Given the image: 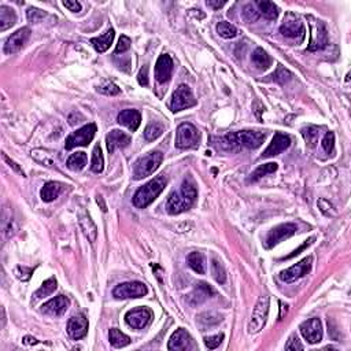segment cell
I'll list each match as a JSON object with an SVG mask.
<instances>
[{
  "label": "cell",
  "instance_id": "cell-27",
  "mask_svg": "<svg viewBox=\"0 0 351 351\" xmlns=\"http://www.w3.org/2000/svg\"><path fill=\"white\" fill-rule=\"evenodd\" d=\"M251 60H253V63L255 64V68L259 69V70H266V69H269L270 66H272V63H273L272 56H270L264 48H257V50L253 52Z\"/></svg>",
  "mask_w": 351,
  "mask_h": 351
},
{
  "label": "cell",
  "instance_id": "cell-22",
  "mask_svg": "<svg viewBox=\"0 0 351 351\" xmlns=\"http://www.w3.org/2000/svg\"><path fill=\"white\" fill-rule=\"evenodd\" d=\"M130 136L126 135L125 132H121V130H112L108 133L107 137H106V142H107V150L110 154H113L117 148H124V147H128L129 143H130Z\"/></svg>",
  "mask_w": 351,
  "mask_h": 351
},
{
  "label": "cell",
  "instance_id": "cell-50",
  "mask_svg": "<svg viewBox=\"0 0 351 351\" xmlns=\"http://www.w3.org/2000/svg\"><path fill=\"white\" fill-rule=\"evenodd\" d=\"M130 44H132V41H130V39H129L128 36H121L120 40H118V44H117L116 47V54H122V52H126L130 48Z\"/></svg>",
  "mask_w": 351,
  "mask_h": 351
},
{
  "label": "cell",
  "instance_id": "cell-11",
  "mask_svg": "<svg viewBox=\"0 0 351 351\" xmlns=\"http://www.w3.org/2000/svg\"><path fill=\"white\" fill-rule=\"evenodd\" d=\"M280 33L286 37H290V39L298 40L300 43L304 39L306 29H304L303 22L300 21L299 18H296L294 14H288L287 18L284 19V22L280 26Z\"/></svg>",
  "mask_w": 351,
  "mask_h": 351
},
{
  "label": "cell",
  "instance_id": "cell-49",
  "mask_svg": "<svg viewBox=\"0 0 351 351\" xmlns=\"http://www.w3.org/2000/svg\"><path fill=\"white\" fill-rule=\"evenodd\" d=\"M223 340H224V334L214 335V336L205 338V344L207 348H210V350H214V348H217V347L223 343Z\"/></svg>",
  "mask_w": 351,
  "mask_h": 351
},
{
  "label": "cell",
  "instance_id": "cell-12",
  "mask_svg": "<svg viewBox=\"0 0 351 351\" xmlns=\"http://www.w3.org/2000/svg\"><path fill=\"white\" fill-rule=\"evenodd\" d=\"M296 231H298V227L292 223L281 224V225L274 227L273 229L268 233V236H266L265 247L266 249H272V247H274V246L280 243V242H283V240L291 237L292 235H295Z\"/></svg>",
  "mask_w": 351,
  "mask_h": 351
},
{
  "label": "cell",
  "instance_id": "cell-38",
  "mask_svg": "<svg viewBox=\"0 0 351 351\" xmlns=\"http://www.w3.org/2000/svg\"><path fill=\"white\" fill-rule=\"evenodd\" d=\"M104 167V159H103L102 148L99 144H96L92 152V162H91V169L94 173H102Z\"/></svg>",
  "mask_w": 351,
  "mask_h": 351
},
{
  "label": "cell",
  "instance_id": "cell-2",
  "mask_svg": "<svg viewBox=\"0 0 351 351\" xmlns=\"http://www.w3.org/2000/svg\"><path fill=\"white\" fill-rule=\"evenodd\" d=\"M166 185V180L163 177H155L154 180L148 181L144 184L142 188H139L133 196V205L137 209H146L147 206H150L157 198L161 195V192Z\"/></svg>",
  "mask_w": 351,
  "mask_h": 351
},
{
  "label": "cell",
  "instance_id": "cell-32",
  "mask_svg": "<svg viewBox=\"0 0 351 351\" xmlns=\"http://www.w3.org/2000/svg\"><path fill=\"white\" fill-rule=\"evenodd\" d=\"M56 287H58V283H56V278L55 277H50L48 280H46L43 284H41V287L37 290V291L34 292L33 294V299L37 300V299H43V298H46V296H50L51 294H54L56 290Z\"/></svg>",
  "mask_w": 351,
  "mask_h": 351
},
{
  "label": "cell",
  "instance_id": "cell-52",
  "mask_svg": "<svg viewBox=\"0 0 351 351\" xmlns=\"http://www.w3.org/2000/svg\"><path fill=\"white\" fill-rule=\"evenodd\" d=\"M318 207H320V210H321L324 214H326V215L336 214V213H335L334 206L331 205L328 201H325V199H320V201H318Z\"/></svg>",
  "mask_w": 351,
  "mask_h": 351
},
{
  "label": "cell",
  "instance_id": "cell-25",
  "mask_svg": "<svg viewBox=\"0 0 351 351\" xmlns=\"http://www.w3.org/2000/svg\"><path fill=\"white\" fill-rule=\"evenodd\" d=\"M114 34H116L114 33V29H113V28H110V29H108L104 34H102V36L91 39V44L94 46V48L98 52H106L108 48H110V46L113 44V40H114Z\"/></svg>",
  "mask_w": 351,
  "mask_h": 351
},
{
  "label": "cell",
  "instance_id": "cell-36",
  "mask_svg": "<svg viewBox=\"0 0 351 351\" xmlns=\"http://www.w3.org/2000/svg\"><path fill=\"white\" fill-rule=\"evenodd\" d=\"M32 158L34 161H37L39 163L44 165V166L54 167L55 166V157L52 152L44 150H33L32 151Z\"/></svg>",
  "mask_w": 351,
  "mask_h": 351
},
{
  "label": "cell",
  "instance_id": "cell-51",
  "mask_svg": "<svg viewBox=\"0 0 351 351\" xmlns=\"http://www.w3.org/2000/svg\"><path fill=\"white\" fill-rule=\"evenodd\" d=\"M286 350H303V344L300 343L296 335H292L287 344H286Z\"/></svg>",
  "mask_w": 351,
  "mask_h": 351
},
{
  "label": "cell",
  "instance_id": "cell-56",
  "mask_svg": "<svg viewBox=\"0 0 351 351\" xmlns=\"http://www.w3.org/2000/svg\"><path fill=\"white\" fill-rule=\"evenodd\" d=\"M3 159H5L6 162L9 163V166H10V167H13L14 170L17 171V173H19V174L24 175V170H22V169H21V167H19V166H17V163L13 162V161H11V159H10L9 157H7V155L3 154Z\"/></svg>",
  "mask_w": 351,
  "mask_h": 351
},
{
  "label": "cell",
  "instance_id": "cell-6",
  "mask_svg": "<svg viewBox=\"0 0 351 351\" xmlns=\"http://www.w3.org/2000/svg\"><path fill=\"white\" fill-rule=\"evenodd\" d=\"M268 313H269V296H259L257 304L253 310L251 318H250L247 331L250 335L258 334L259 331L265 326L268 320Z\"/></svg>",
  "mask_w": 351,
  "mask_h": 351
},
{
  "label": "cell",
  "instance_id": "cell-28",
  "mask_svg": "<svg viewBox=\"0 0 351 351\" xmlns=\"http://www.w3.org/2000/svg\"><path fill=\"white\" fill-rule=\"evenodd\" d=\"M17 22V14L7 6H0V30L5 32Z\"/></svg>",
  "mask_w": 351,
  "mask_h": 351
},
{
  "label": "cell",
  "instance_id": "cell-40",
  "mask_svg": "<svg viewBox=\"0 0 351 351\" xmlns=\"http://www.w3.org/2000/svg\"><path fill=\"white\" fill-rule=\"evenodd\" d=\"M163 125L159 124V122H151L148 126L144 130V137H146L148 142H152L155 139H158L161 135L163 133Z\"/></svg>",
  "mask_w": 351,
  "mask_h": 351
},
{
  "label": "cell",
  "instance_id": "cell-35",
  "mask_svg": "<svg viewBox=\"0 0 351 351\" xmlns=\"http://www.w3.org/2000/svg\"><path fill=\"white\" fill-rule=\"evenodd\" d=\"M2 233H3V239H7L13 235V211L9 210V207L3 209V214H2Z\"/></svg>",
  "mask_w": 351,
  "mask_h": 351
},
{
  "label": "cell",
  "instance_id": "cell-16",
  "mask_svg": "<svg viewBox=\"0 0 351 351\" xmlns=\"http://www.w3.org/2000/svg\"><path fill=\"white\" fill-rule=\"evenodd\" d=\"M69 304H70V300H69L68 296L58 295L41 306V313L47 314V316H52V317H60L66 313Z\"/></svg>",
  "mask_w": 351,
  "mask_h": 351
},
{
  "label": "cell",
  "instance_id": "cell-53",
  "mask_svg": "<svg viewBox=\"0 0 351 351\" xmlns=\"http://www.w3.org/2000/svg\"><path fill=\"white\" fill-rule=\"evenodd\" d=\"M137 81L143 86L148 85V66L140 69V72L137 74Z\"/></svg>",
  "mask_w": 351,
  "mask_h": 351
},
{
  "label": "cell",
  "instance_id": "cell-5",
  "mask_svg": "<svg viewBox=\"0 0 351 351\" xmlns=\"http://www.w3.org/2000/svg\"><path fill=\"white\" fill-rule=\"evenodd\" d=\"M309 25H310V43H309V51H321L328 46V30L325 24L317 18L309 17Z\"/></svg>",
  "mask_w": 351,
  "mask_h": 351
},
{
  "label": "cell",
  "instance_id": "cell-14",
  "mask_svg": "<svg viewBox=\"0 0 351 351\" xmlns=\"http://www.w3.org/2000/svg\"><path fill=\"white\" fill-rule=\"evenodd\" d=\"M152 318V313L147 308H136L129 310L125 316V321L133 330H143L150 324Z\"/></svg>",
  "mask_w": 351,
  "mask_h": 351
},
{
  "label": "cell",
  "instance_id": "cell-3",
  "mask_svg": "<svg viewBox=\"0 0 351 351\" xmlns=\"http://www.w3.org/2000/svg\"><path fill=\"white\" fill-rule=\"evenodd\" d=\"M161 162H162V152L159 151H152L139 158L133 166V179L142 180L144 177H148L158 169Z\"/></svg>",
  "mask_w": 351,
  "mask_h": 351
},
{
  "label": "cell",
  "instance_id": "cell-37",
  "mask_svg": "<svg viewBox=\"0 0 351 351\" xmlns=\"http://www.w3.org/2000/svg\"><path fill=\"white\" fill-rule=\"evenodd\" d=\"M108 339H110V343H112L113 346L117 347V348H121V347H125L128 346L129 343H130V339H129V336H126L125 334H122L120 330H117V328H113V330H110V332H108Z\"/></svg>",
  "mask_w": 351,
  "mask_h": 351
},
{
  "label": "cell",
  "instance_id": "cell-15",
  "mask_svg": "<svg viewBox=\"0 0 351 351\" xmlns=\"http://www.w3.org/2000/svg\"><path fill=\"white\" fill-rule=\"evenodd\" d=\"M300 334L310 344H316L322 340V325L320 318H310L300 324Z\"/></svg>",
  "mask_w": 351,
  "mask_h": 351
},
{
  "label": "cell",
  "instance_id": "cell-10",
  "mask_svg": "<svg viewBox=\"0 0 351 351\" xmlns=\"http://www.w3.org/2000/svg\"><path fill=\"white\" fill-rule=\"evenodd\" d=\"M146 284L142 281H129V283L118 284L113 290V295L117 299H129V298H142L147 295Z\"/></svg>",
  "mask_w": 351,
  "mask_h": 351
},
{
  "label": "cell",
  "instance_id": "cell-48",
  "mask_svg": "<svg viewBox=\"0 0 351 351\" xmlns=\"http://www.w3.org/2000/svg\"><path fill=\"white\" fill-rule=\"evenodd\" d=\"M322 148L325 151L326 154H332L335 148V135L334 132H328L322 139Z\"/></svg>",
  "mask_w": 351,
  "mask_h": 351
},
{
  "label": "cell",
  "instance_id": "cell-1",
  "mask_svg": "<svg viewBox=\"0 0 351 351\" xmlns=\"http://www.w3.org/2000/svg\"><path fill=\"white\" fill-rule=\"evenodd\" d=\"M198 191L192 183L185 180L177 191L171 193L167 199L166 209L169 214H181L195 205Z\"/></svg>",
  "mask_w": 351,
  "mask_h": 351
},
{
  "label": "cell",
  "instance_id": "cell-47",
  "mask_svg": "<svg viewBox=\"0 0 351 351\" xmlns=\"http://www.w3.org/2000/svg\"><path fill=\"white\" fill-rule=\"evenodd\" d=\"M14 274L17 276V278H19L21 281H28L32 274H33V269L32 268H28V266H17L15 270H14Z\"/></svg>",
  "mask_w": 351,
  "mask_h": 351
},
{
  "label": "cell",
  "instance_id": "cell-19",
  "mask_svg": "<svg viewBox=\"0 0 351 351\" xmlns=\"http://www.w3.org/2000/svg\"><path fill=\"white\" fill-rule=\"evenodd\" d=\"M173 73V60L170 55L162 54L155 63V78L159 84H165L170 80Z\"/></svg>",
  "mask_w": 351,
  "mask_h": 351
},
{
  "label": "cell",
  "instance_id": "cell-46",
  "mask_svg": "<svg viewBox=\"0 0 351 351\" xmlns=\"http://www.w3.org/2000/svg\"><path fill=\"white\" fill-rule=\"evenodd\" d=\"M242 15H243V19L246 22H255L258 19V17H259V14H258V11L255 9H254L253 5H247L244 6L243 9V13H242Z\"/></svg>",
  "mask_w": 351,
  "mask_h": 351
},
{
  "label": "cell",
  "instance_id": "cell-13",
  "mask_svg": "<svg viewBox=\"0 0 351 351\" xmlns=\"http://www.w3.org/2000/svg\"><path fill=\"white\" fill-rule=\"evenodd\" d=\"M312 257L304 258L303 261H300L299 264H296V265L288 268L287 270H283V272L280 273V280L288 284L294 283L296 280H299L300 277H303L304 274H308L309 272H310V269H312Z\"/></svg>",
  "mask_w": 351,
  "mask_h": 351
},
{
  "label": "cell",
  "instance_id": "cell-33",
  "mask_svg": "<svg viewBox=\"0 0 351 351\" xmlns=\"http://www.w3.org/2000/svg\"><path fill=\"white\" fill-rule=\"evenodd\" d=\"M257 6H258V9H259V13H261L266 19L273 21V19L277 18L278 7L274 5V3L268 2V0H264V2H262V0H258Z\"/></svg>",
  "mask_w": 351,
  "mask_h": 351
},
{
  "label": "cell",
  "instance_id": "cell-21",
  "mask_svg": "<svg viewBox=\"0 0 351 351\" xmlns=\"http://www.w3.org/2000/svg\"><path fill=\"white\" fill-rule=\"evenodd\" d=\"M169 350H191L192 348V339L189 336V334L185 330L180 328L177 330L174 334L171 335L169 344H167Z\"/></svg>",
  "mask_w": 351,
  "mask_h": 351
},
{
  "label": "cell",
  "instance_id": "cell-8",
  "mask_svg": "<svg viewBox=\"0 0 351 351\" xmlns=\"http://www.w3.org/2000/svg\"><path fill=\"white\" fill-rule=\"evenodd\" d=\"M95 133H96V125L88 124L82 128L77 129L76 132L70 133L64 143L66 150H73L74 147H86L94 140Z\"/></svg>",
  "mask_w": 351,
  "mask_h": 351
},
{
  "label": "cell",
  "instance_id": "cell-30",
  "mask_svg": "<svg viewBox=\"0 0 351 351\" xmlns=\"http://www.w3.org/2000/svg\"><path fill=\"white\" fill-rule=\"evenodd\" d=\"M187 262H188V266L193 272H196L199 274H205L206 273V259L205 255L202 253H191L187 257Z\"/></svg>",
  "mask_w": 351,
  "mask_h": 351
},
{
  "label": "cell",
  "instance_id": "cell-24",
  "mask_svg": "<svg viewBox=\"0 0 351 351\" xmlns=\"http://www.w3.org/2000/svg\"><path fill=\"white\" fill-rule=\"evenodd\" d=\"M78 223H80V227H81L84 235L86 236V239L90 240L91 243H95L98 239V228L95 225L94 220L88 214H81L78 218Z\"/></svg>",
  "mask_w": 351,
  "mask_h": 351
},
{
  "label": "cell",
  "instance_id": "cell-41",
  "mask_svg": "<svg viewBox=\"0 0 351 351\" xmlns=\"http://www.w3.org/2000/svg\"><path fill=\"white\" fill-rule=\"evenodd\" d=\"M217 32H218L220 36L224 37V39H233L236 34H237V29H236L235 26L225 21L220 22L218 25H217Z\"/></svg>",
  "mask_w": 351,
  "mask_h": 351
},
{
  "label": "cell",
  "instance_id": "cell-20",
  "mask_svg": "<svg viewBox=\"0 0 351 351\" xmlns=\"http://www.w3.org/2000/svg\"><path fill=\"white\" fill-rule=\"evenodd\" d=\"M290 146H291V139H290V136L283 135V133H276L273 139H272V143L269 144V147L264 151L262 158H270V157H274V155L281 154Z\"/></svg>",
  "mask_w": 351,
  "mask_h": 351
},
{
  "label": "cell",
  "instance_id": "cell-4",
  "mask_svg": "<svg viewBox=\"0 0 351 351\" xmlns=\"http://www.w3.org/2000/svg\"><path fill=\"white\" fill-rule=\"evenodd\" d=\"M225 139L229 144H237L250 150H255L265 142V133L257 132V130H240V132L229 133Z\"/></svg>",
  "mask_w": 351,
  "mask_h": 351
},
{
  "label": "cell",
  "instance_id": "cell-9",
  "mask_svg": "<svg viewBox=\"0 0 351 351\" xmlns=\"http://www.w3.org/2000/svg\"><path fill=\"white\" fill-rule=\"evenodd\" d=\"M195 104H196V99L193 98L191 88L185 84H181L171 96L170 110L173 113H179L181 110H185V108L192 107Z\"/></svg>",
  "mask_w": 351,
  "mask_h": 351
},
{
  "label": "cell",
  "instance_id": "cell-45",
  "mask_svg": "<svg viewBox=\"0 0 351 351\" xmlns=\"http://www.w3.org/2000/svg\"><path fill=\"white\" fill-rule=\"evenodd\" d=\"M26 15H28V19H29L32 24H39V22H41L44 18H46L47 13L43 11V10L30 7V9H28V11H26Z\"/></svg>",
  "mask_w": 351,
  "mask_h": 351
},
{
  "label": "cell",
  "instance_id": "cell-17",
  "mask_svg": "<svg viewBox=\"0 0 351 351\" xmlns=\"http://www.w3.org/2000/svg\"><path fill=\"white\" fill-rule=\"evenodd\" d=\"M86 332H88V318L85 317V314L82 313L74 314L68 322L69 336L74 340H80L85 336Z\"/></svg>",
  "mask_w": 351,
  "mask_h": 351
},
{
  "label": "cell",
  "instance_id": "cell-31",
  "mask_svg": "<svg viewBox=\"0 0 351 351\" xmlns=\"http://www.w3.org/2000/svg\"><path fill=\"white\" fill-rule=\"evenodd\" d=\"M277 163H265V165H261V166H258L255 170L250 174L249 177V181L250 183H257L258 180H261L262 177H265V175L268 174H272V173H274V171L277 170Z\"/></svg>",
  "mask_w": 351,
  "mask_h": 351
},
{
  "label": "cell",
  "instance_id": "cell-58",
  "mask_svg": "<svg viewBox=\"0 0 351 351\" xmlns=\"http://www.w3.org/2000/svg\"><path fill=\"white\" fill-rule=\"evenodd\" d=\"M24 343L28 344V346H33V344H37L39 342L34 338H32V336H25V338H24Z\"/></svg>",
  "mask_w": 351,
  "mask_h": 351
},
{
  "label": "cell",
  "instance_id": "cell-42",
  "mask_svg": "<svg viewBox=\"0 0 351 351\" xmlns=\"http://www.w3.org/2000/svg\"><path fill=\"white\" fill-rule=\"evenodd\" d=\"M302 135H303L304 140L308 143L309 146H316V143L318 140V136H320V129L317 126H308V128L302 129Z\"/></svg>",
  "mask_w": 351,
  "mask_h": 351
},
{
  "label": "cell",
  "instance_id": "cell-57",
  "mask_svg": "<svg viewBox=\"0 0 351 351\" xmlns=\"http://www.w3.org/2000/svg\"><path fill=\"white\" fill-rule=\"evenodd\" d=\"M207 6L213 7V9H221L223 6H225V2H213V0H207Z\"/></svg>",
  "mask_w": 351,
  "mask_h": 351
},
{
  "label": "cell",
  "instance_id": "cell-55",
  "mask_svg": "<svg viewBox=\"0 0 351 351\" xmlns=\"http://www.w3.org/2000/svg\"><path fill=\"white\" fill-rule=\"evenodd\" d=\"M313 240H314V237H312V239L306 240V242H304V243L302 244V246H300L299 249H298V250H295V251H294V253H292L291 255H288V257L283 258V259H290V258L295 257V255H298V254H300V251H302V250H304V249H306V247H309V246H310V244L313 243Z\"/></svg>",
  "mask_w": 351,
  "mask_h": 351
},
{
  "label": "cell",
  "instance_id": "cell-26",
  "mask_svg": "<svg viewBox=\"0 0 351 351\" xmlns=\"http://www.w3.org/2000/svg\"><path fill=\"white\" fill-rule=\"evenodd\" d=\"M62 189H63V185L60 184V183L50 181V183H47V184L41 188L40 196H41V199H43L44 202H52L59 196L60 192H62Z\"/></svg>",
  "mask_w": 351,
  "mask_h": 351
},
{
  "label": "cell",
  "instance_id": "cell-43",
  "mask_svg": "<svg viewBox=\"0 0 351 351\" xmlns=\"http://www.w3.org/2000/svg\"><path fill=\"white\" fill-rule=\"evenodd\" d=\"M273 80L276 82H278V84H281V85H284V84H287L290 80L292 78V73L291 72H288L287 69L283 68V66H278L277 70L273 73Z\"/></svg>",
  "mask_w": 351,
  "mask_h": 351
},
{
  "label": "cell",
  "instance_id": "cell-23",
  "mask_svg": "<svg viewBox=\"0 0 351 351\" xmlns=\"http://www.w3.org/2000/svg\"><path fill=\"white\" fill-rule=\"evenodd\" d=\"M117 120H118V124L124 125V126H126L129 130L135 132V130H137V128H139L140 122H142V116H140V113L137 112V110L126 108V110H122V112L118 114V118H117Z\"/></svg>",
  "mask_w": 351,
  "mask_h": 351
},
{
  "label": "cell",
  "instance_id": "cell-39",
  "mask_svg": "<svg viewBox=\"0 0 351 351\" xmlns=\"http://www.w3.org/2000/svg\"><path fill=\"white\" fill-rule=\"evenodd\" d=\"M211 274H213V277L215 278L217 283L224 284L227 281V272L224 269L223 264L217 261L215 258L211 261Z\"/></svg>",
  "mask_w": 351,
  "mask_h": 351
},
{
  "label": "cell",
  "instance_id": "cell-54",
  "mask_svg": "<svg viewBox=\"0 0 351 351\" xmlns=\"http://www.w3.org/2000/svg\"><path fill=\"white\" fill-rule=\"evenodd\" d=\"M63 6L69 9L72 13H78L81 11V5L78 2H63Z\"/></svg>",
  "mask_w": 351,
  "mask_h": 351
},
{
  "label": "cell",
  "instance_id": "cell-29",
  "mask_svg": "<svg viewBox=\"0 0 351 351\" xmlns=\"http://www.w3.org/2000/svg\"><path fill=\"white\" fill-rule=\"evenodd\" d=\"M210 295H214V290L210 287L209 284L203 283V281H201V283L196 284V287H195V291L191 294V296H189V299H191V302H192L193 299H196L193 303H201V302H203V300L206 299V298H209Z\"/></svg>",
  "mask_w": 351,
  "mask_h": 351
},
{
  "label": "cell",
  "instance_id": "cell-44",
  "mask_svg": "<svg viewBox=\"0 0 351 351\" xmlns=\"http://www.w3.org/2000/svg\"><path fill=\"white\" fill-rule=\"evenodd\" d=\"M98 92H100L103 95H107V96H114V95L120 94L121 90L120 86L116 85L114 82L104 81L98 86Z\"/></svg>",
  "mask_w": 351,
  "mask_h": 351
},
{
  "label": "cell",
  "instance_id": "cell-18",
  "mask_svg": "<svg viewBox=\"0 0 351 351\" xmlns=\"http://www.w3.org/2000/svg\"><path fill=\"white\" fill-rule=\"evenodd\" d=\"M30 37L29 28H21L10 36L5 44V54H15L26 44Z\"/></svg>",
  "mask_w": 351,
  "mask_h": 351
},
{
  "label": "cell",
  "instance_id": "cell-59",
  "mask_svg": "<svg viewBox=\"0 0 351 351\" xmlns=\"http://www.w3.org/2000/svg\"><path fill=\"white\" fill-rule=\"evenodd\" d=\"M98 203H100V205H102V210H103V211H106V206H104V203H103L102 196H98Z\"/></svg>",
  "mask_w": 351,
  "mask_h": 351
},
{
  "label": "cell",
  "instance_id": "cell-7",
  "mask_svg": "<svg viewBox=\"0 0 351 351\" xmlns=\"http://www.w3.org/2000/svg\"><path fill=\"white\" fill-rule=\"evenodd\" d=\"M199 130L192 124H181L175 132V147L181 150L195 148L199 144Z\"/></svg>",
  "mask_w": 351,
  "mask_h": 351
},
{
  "label": "cell",
  "instance_id": "cell-34",
  "mask_svg": "<svg viewBox=\"0 0 351 351\" xmlns=\"http://www.w3.org/2000/svg\"><path fill=\"white\" fill-rule=\"evenodd\" d=\"M86 161H88V158H86L85 152H82V151H80V152H74V154H72L69 157L68 162H66V166H68L70 170L78 171L85 167Z\"/></svg>",
  "mask_w": 351,
  "mask_h": 351
}]
</instances>
